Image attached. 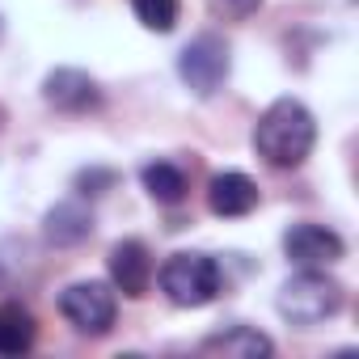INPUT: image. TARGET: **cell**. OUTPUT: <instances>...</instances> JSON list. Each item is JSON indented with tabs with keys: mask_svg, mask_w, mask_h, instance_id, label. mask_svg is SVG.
Returning <instances> with one entry per match:
<instances>
[{
	"mask_svg": "<svg viewBox=\"0 0 359 359\" xmlns=\"http://www.w3.org/2000/svg\"><path fill=\"white\" fill-rule=\"evenodd\" d=\"M317 144V123L309 114L304 102L296 97H279L262 110L258 127H254V152L271 165V169H296L304 165V156Z\"/></svg>",
	"mask_w": 359,
	"mask_h": 359,
	"instance_id": "obj_1",
	"label": "cell"
},
{
	"mask_svg": "<svg viewBox=\"0 0 359 359\" xmlns=\"http://www.w3.org/2000/svg\"><path fill=\"white\" fill-rule=\"evenodd\" d=\"M275 309L287 325H300V330H313L321 321H330L338 309H342V287L325 275V271H300L292 275L279 296H275Z\"/></svg>",
	"mask_w": 359,
	"mask_h": 359,
	"instance_id": "obj_2",
	"label": "cell"
},
{
	"mask_svg": "<svg viewBox=\"0 0 359 359\" xmlns=\"http://www.w3.org/2000/svg\"><path fill=\"white\" fill-rule=\"evenodd\" d=\"M156 279H161V292H165L177 309H203V304H212V300L220 296V287H224V275H220L216 258L191 254V250L165 258V266H161Z\"/></svg>",
	"mask_w": 359,
	"mask_h": 359,
	"instance_id": "obj_3",
	"label": "cell"
},
{
	"mask_svg": "<svg viewBox=\"0 0 359 359\" xmlns=\"http://www.w3.org/2000/svg\"><path fill=\"white\" fill-rule=\"evenodd\" d=\"M60 313L76 334H106L118 317V296L102 279H81L60 292Z\"/></svg>",
	"mask_w": 359,
	"mask_h": 359,
	"instance_id": "obj_4",
	"label": "cell"
},
{
	"mask_svg": "<svg viewBox=\"0 0 359 359\" xmlns=\"http://www.w3.org/2000/svg\"><path fill=\"white\" fill-rule=\"evenodd\" d=\"M229 47L224 39L216 34H199L182 47V55H177V76H182V85L195 93V97H212L224 81H229Z\"/></svg>",
	"mask_w": 359,
	"mask_h": 359,
	"instance_id": "obj_5",
	"label": "cell"
},
{
	"mask_svg": "<svg viewBox=\"0 0 359 359\" xmlns=\"http://www.w3.org/2000/svg\"><path fill=\"white\" fill-rule=\"evenodd\" d=\"M283 254H287L300 271H325V266H334V262L346 254V245H342V237H338L334 229H325V224H292V229L283 233Z\"/></svg>",
	"mask_w": 359,
	"mask_h": 359,
	"instance_id": "obj_6",
	"label": "cell"
},
{
	"mask_svg": "<svg viewBox=\"0 0 359 359\" xmlns=\"http://www.w3.org/2000/svg\"><path fill=\"white\" fill-rule=\"evenodd\" d=\"M106 266H110L114 292H123V296H131V300H140V296L152 287V258H148L144 241H118V245L110 250Z\"/></svg>",
	"mask_w": 359,
	"mask_h": 359,
	"instance_id": "obj_7",
	"label": "cell"
},
{
	"mask_svg": "<svg viewBox=\"0 0 359 359\" xmlns=\"http://www.w3.org/2000/svg\"><path fill=\"white\" fill-rule=\"evenodd\" d=\"M43 97H47L55 110H64V114H85V110H93V106L102 102L93 76L81 72V68H55V72L43 81Z\"/></svg>",
	"mask_w": 359,
	"mask_h": 359,
	"instance_id": "obj_8",
	"label": "cell"
},
{
	"mask_svg": "<svg viewBox=\"0 0 359 359\" xmlns=\"http://www.w3.org/2000/svg\"><path fill=\"white\" fill-rule=\"evenodd\" d=\"M208 208L224 220H241L258 208V187H254V177L237 173V169H224L216 173L212 182H208Z\"/></svg>",
	"mask_w": 359,
	"mask_h": 359,
	"instance_id": "obj_9",
	"label": "cell"
},
{
	"mask_svg": "<svg viewBox=\"0 0 359 359\" xmlns=\"http://www.w3.org/2000/svg\"><path fill=\"white\" fill-rule=\"evenodd\" d=\"M203 351L208 355H224V359H266V355H275V342L262 330H254V325H229V330L212 334L203 342Z\"/></svg>",
	"mask_w": 359,
	"mask_h": 359,
	"instance_id": "obj_10",
	"label": "cell"
},
{
	"mask_svg": "<svg viewBox=\"0 0 359 359\" xmlns=\"http://www.w3.org/2000/svg\"><path fill=\"white\" fill-rule=\"evenodd\" d=\"M93 233V216L81 203H60L47 212V241L55 245H81Z\"/></svg>",
	"mask_w": 359,
	"mask_h": 359,
	"instance_id": "obj_11",
	"label": "cell"
},
{
	"mask_svg": "<svg viewBox=\"0 0 359 359\" xmlns=\"http://www.w3.org/2000/svg\"><path fill=\"white\" fill-rule=\"evenodd\" d=\"M140 182H144V191H148L156 203H165V208H173V203L187 199V173L177 169V165H169V161L144 165V169H140Z\"/></svg>",
	"mask_w": 359,
	"mask_h": 359,
	"instance_id": "obj_12",
	"label": "cell"
},
{
	"mask_svg": "<svg viewBox=\"0 0 359 359\" xmlns=\"http://www.w3.org/2000/svg\"><path fill=\"white\" fill-rule=\"evenodd\" d=\"M34 317L22 304H0V355H26L34 346Z\"/></svg>",
	"mask_w": 359,
	"mask_h": 359,
	"instance_id": "obj_13",
	"label": "cell"
},
{
	"mask_svg": "<svg viewBox=\"0 0 359 359\" xmlns=\"http://www.w3.org/2000/svg\"><path fill=\"white\" fill-rule=\"evenodd\" d=\"M131 9H135V22L144 30H156V34H169L177 26V0H131Z\"/></svg>",
	"mask_w": 359,
	"mask_h": 359,
	"instance_id": "obj_14",
	"label": "cell"
},
{
	"mask_svg": "<svg viewBox=\"0 0 359 359\" xmlns=\"http://www.w3.org/2000/svg\"><path fill=\"white\" fill-rule=\"evenodd\" d=\"M208 9L224 22H245L262 9V0H208Z\"/></svg>",
	"mask_w": 359,
	"mask_h": 359,
	"instance_id": "obj_15",
	"label": "cell"
},
{
	"mask_svg": "<svg viewBox=\"0 0 359 359\" xmlns=\"http://www.w3.org/2000/svg\"><path fill=\"white\" fill-rule=\"evenodd\" d=\"M102 182H114V173H97L93 169V173H81L76 177V187H102Z\"/></svg>",
	"mask_w": 359,
	"mask_h": 359,
	"instance_id": "obj_16",
	"label": "cell"
}]
</instances>
